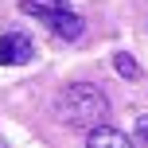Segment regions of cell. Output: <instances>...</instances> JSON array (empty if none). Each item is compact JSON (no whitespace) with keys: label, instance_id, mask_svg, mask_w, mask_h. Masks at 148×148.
Returning <instances> with one entry per match:
<instances>
[{"label":"cell","instance_id":"6da1fadb","mask_svg":"<svg viewBox=\"0 0 148 148\" xmlns=\"http://www.w3.org/2000/svg\"><path fill=\"white\" fill-rule=\"evenodd\" d=\"M55 113H59L62 125L70 129H101L109 121V97L94 86V82H70L59 90L55 97Z\"/></svg>","mask_w":148,"mask_h":148},{"label":"cell","instance_id":"7a4b0ae2","mask_svg":"<svg viewBox=\"0 0 148 148\" xmlns=\"http://www.w3.org/2000/svg\"><path fill=\"white\" fill-rule=\"evenodd\" d=\"M20 8H23L27 16H35L39 23H47L59 39H78L82 27H86L82 16L70 12V8H55V4H43V0H20Z\"/></svg>","mask_w":148,"mask_h":148},{"label":"cell","instance_id":"3957f363","mask_svg":"<svg viewBox=\"0 0 148 148\" xmlns=\"http://www.w3.org/2000/svg\"><path fill=\"white\" fill-rule=\"evenodd\" d=\"M31 55H35V47L27 35H20V31L0 35V66H23V62H31Z\"/></svg>","mask_w":148,"mask_h":148},{"label":"cell","instance_id":"277c9868","mask_svg":"<svg viewBox=\"0 0 148 148\" xmlns=\"http://www.w3.org/2000/svg\"><path fill=\"white\" fill-rule=\"evenodd\" d=\"M86 148H133V140H129L121 129L101 125V129H90L86 133Z\"/></svg>","mask_w":148,"mask_h":148},{"label":"cell","instance_id":"5b68a950","mask_svg":"<svg viewBox=\"0 0 148 148\" xmlns=\"http://www.w3.org/2000/svg\"><path fill=\"white\" fill-rule=\"evenodd\" d=\"M113 70H117L125 82H136V78H140V62H136L133 55H125V51H117V55H113Z\"/></svg>","mask_w":148,"mask_h":148},{"label":"cell","instance_id":"8992f818","mask_svg":"<svg viewBox=\"0 0 148 148\" xmlns=\"http://www.w3.org/2000/svg\"><path fill=\"white\" fill-rule=\"evenodd\" d=\"M136 140H144V144H148V113L136 121Z\"/></svg>","mask_w":148,"mask_h":148}]
</instances>
